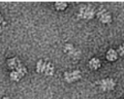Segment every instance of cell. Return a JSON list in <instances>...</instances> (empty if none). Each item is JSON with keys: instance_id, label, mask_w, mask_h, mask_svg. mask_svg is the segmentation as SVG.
Instances as JSON below:
<instances>
[{"instance_id": "6da1fadb", "label": "cell", "mask_w": 124, "mask_h": 99, "mask_svg": "<svg viewBox=\"0 0 124 99\" xmlns=\"http://www.w3.org/2000/svg\"><path fill=\"white\" fill-rule=\"evenodd\" d=\"M95 16V10L93 7L89 5H84L79 8L78 16L84 19H92Z\"/></svg>"}, {"instance_id": "4fadbf2b", "label": "cell", "mask_w": 124, "mask_h": 99, "mask_svg": "<svg viewBox=\"0 0 124 99\" xmlns=\"http://www.w3.org/2000/svg\"><path fill=\"white\" fill-rule=\"evenodd\" d=\"M116 51H117L118 55H120V56H124V43H123L121 46L118 47V49H117Z\"/></svg>"}, {"instance_id": "5b68a950", "label": "cell", "mask_w": 124, "mask_h": 99, "mask_svg": "<svg viewBox=\"0 0 124 99\" xmlns=\"http://www.w3.org/2000/svg\"><path fill=\"white\" fill-rule=\"evenodd\" d=\"M64 51L65 52H67L70 56H72V57H75V56H78V50H77L75 48H74V46L72 45V44H67V45H65V47H64Z\"/></svg>"}, {"instance_id": "9c48e42d", "label": "cell", "mask_w": 124, "mask_h": 99, "mask_svg": "<svg viewBox=\"0 0 124 99\" xmlns=\"http://www.w3.org/2000/svg\"><path fill=\"white\" fill-rule=\"evenodd\" d=\"M46 62L40 59L37 63V66H36V70L38 73H45V69H46Z\"/></svg>"}, {"instance_id": "277c9868", "label": "cell", "mask_w": 124, "mask_h": 99, "mask_svg": "<svg viewBox=\"0 0 124 99\" xmlns=\"http://www.w3.org/2000/svg\"><path fill=\"white\" fill-rule=\"evenodd\" d=\"M100 86L102 88V90L104 91H108L114 88L115 86V82L110 79V78H107V79H103L100 82Z\"/></svg>"}, {"instance_id": "ba28073f", "label": "cell", "mask_w": 124, "mask_h": 99, "mask_svg": "<svg viewBox=\"0 0 124 99\" xmlns=\"http://www.w3.org/2000/svg\"><path fill=\"white\" fill-rule=\"evenodd\" d=\"M88 66H89L92 70H97V69L100 68V66H101V61H100L99 58L94 57V58L90 59L89 63H88Z\"/></svg>"}, {"instance_id": "3957f363", "label": "cell", "mask_w": 124, "mask_h": 99, "mask_svg": "<svg viewBox=\"0 0 124 99\" xmlns=\"http://www.w3.org/2000/svg\"><path fill=\"white\" fill-rule=\"evenodd\" d=\"M97 16L99 18V20L102 22V23H105V24H108L111 21V16L110 14L106 11L105 9H101L97 12Z\"/></svg>"}, {"instance_id": "8fae6325", "label": "cell", "mask_w": 124, "mask_h": 99, "mask_svg": "<svg viewBox=\"0 0 124 99\" xmlns=\"http://www.w3.org/2000/svg\"><path fill=\"white\" fill-rule=\"evenodd\" d=\"M10 78H11V80L12 81H15V82H18L22 77L16 72V71H12L11 73H10Z\"/></svg>"}, {"instance_id": "5bb4252c", "label": "cell", "mask_w": 124, "mask_h": 99, "mask_svg": "<svg viewBox=\"0 0 124 99\" xmlns=\"http://www.w3.org/2000/svg\"><path fill=\"white\" fill-rule=\"evenodd\" d=\"M4 22V20H3V18H2V16H1V15H0V24H2Z\"/></svg>"}, {"instance_id": "9a60e30c", "label": "cell", "mask_w": 124, "mask_h": 99, "mask_svg": "<svg viewBox=\"0 0 124 99\" xmlns=\"http://www.w3.org/2000/svg\"><path fill=\"white\" fill-rule=\"evenodd\" d=\"M2 99H11V98H9V97H4V98H2Z\"/></svg>"}, {"instance_id": "7c38bea8", "label": "cell", "mask_w": 124, "mask_h": 99, "mask_svg": "<svg viewBox=\"0 0 124 99\" xmlns=\"http://www.w3.org/2000/svg\"><path fill=\"white\" fill-rule=\"evenodd\" d=\"M54 5H55L56 10H59V11L65 10V9L67 8V6H68V4H67L66 2H56Z\"/></svg>"}, {"instance_id": "52a82bcc", "label": "cell", "mask_w": 124, "mask_h": 99, "mask_svg": "<svg viewBox=\"0 0 124 99\" xmlns=\"http://www.w3.org/2000/svg\"><path fill=\"white\" fill-rule=\"evenodd\" d=\"M106 57H107V59H108V61H115V60L117 59V57H118V53H117L116 50L110 49V50H108Z\"/></svg>"}, {"instance_id": "7a4b0ae2", "label": "cell", "mask_w": 124, "mask_h": 99, "mask_svg": "<svg viewBox=\"0 0 124 99\" xmlns=\"http://www.w3.org/2000/svg\"><path fill=\"white\" fill-rule=\"evenodd\" d=\"M81 78V73L79 70H75L72 72H65L64 73V80L67 82H74L78 81Z\"/></svg>"}, {"instance_id": "30bf717a", "label": "cell", "mask_w": 124, "mask_h": 99, "mask_svg": "<svg viewBox=\"0 0 124 99\" xmlns=\"http://www.w3.org/2000/svg\"><path fill=\"white\" fill-rule=\"evenodd\" d=\"M54 73V67L51 63L49 62H46V69H45V74L46 76H52Z\"/></svg>"}, {"instance_id": "8992f818", "label": "cell", "mask_w": 124, "mask_h": 99, "mask_svg": "<svg viewBox=\"0 0 124 99\" xmlns=\"http://www.w3.org/2000/svg\"><path fill=\"white\" fill-rule=\"evenodd\" d=\"M7 64H8V67L11 69V70H16L21 63H20V61H19V59L17 58V57H13V58H10L9 60H8V62H7Z\"/></svg>"}]
</instances>
